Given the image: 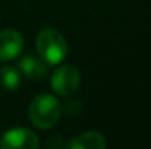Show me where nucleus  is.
<instances>
[{
  "label": "nucleus",
  "mask_w": 151,
  "mask_h": 149,
  "mask_svg": "<svg viewBox=\"0 0 151 149\" xmlns=\"http://www.w3.org/2000/svg\"><path fill=\"white\" fill-rule=\"evenodd\" d=\"M60 113H62L60 102L50 94L37 95L31 101L28 110V115L32 124L43 130L51 129L59 121Z\"/></svg>",
  "instance_id": "1"
},
{
  "label": "nucleus",
  "mask_w": 151,
  "mask_h": 149,
  "mask_svg": "<svg viewBox=\"0 0 151 149\" xmlns=\"http://www.w3.org/2000/svg\"><path fill=\"white\" fill-rule=\"evenodd\" d=\"M37 53L47 64H59L68 54V44L62 34L56 29H43L40 31L37 41Z\"/></svg>",
  "instance_id": "2"
},
{
  "label": "nucleus",
  "mask_w": 151,
  "mask_h": 149,
  "mask_svg": "<svg viewBox=\"0 0 151 149\" xmlns=\"http://www.w3.org/2000/svg\"><path fill=\"white\" fill-rule=\"evenodd\" d=\"M81 83V75L72 64H63L57 67L51 76V88L60 97H70L76 92Z\"/></svg>",
  "instance_id": "3"
},
{
  "label": "nucleus",
  "mask_w": 151,
  "mask_h": 149,
  "mask_svg": "<svg viewBox=\"0 0 151 149\" xmlns=\"http://www.w3.org/2000/svg\"><path fill=\"white\" fill-rule=\"evenodd\" d=\"M38 146H40L38 136L29 129H22V127L6 132L0 139L1 149H37Z\"/></svg>",
  "instance_id": "4"
},
{
  "label": "nucleus",
  "mask_w": 151,
  "mask_h": 149,
  "mask_svg": "<svg viewBox=\"0 0 151 149\" xmlns=\"http://www.w3.org/2000/svg\"><path fill=\"white\" fill-rule=\"evenodd\" d=\"M24 48V38L15 29H4L0 32V61L16 58Z\"/></svg>",
  "instance_id": "5"
},
{
  "label": "nucleus",
  "mask_w": 151,
  "mask_h": 149,
  "mask_svg": "<svg viewBox=\"0 0 151 149\" xmlns=\"http://www.w3.org/2000/svg\"><path fill=\"white\" fill-rule=\"evenodd\" d=\"M19 70L29 79H41L49 73V64L35 56L27 54L19 60Z\"/></svg>",
  "instance_id": "6"
},
{
  "label": "nucleus",
  "mask_w": 151,
  "mask_h": 149,
  "mask_svg": "<svg viewBox=\"0 0 151 149\" xmlns=\"http://www.w3.org/2000/svg\"><path fill=\"white\" fill-rule=\"evenodd\" d=\"M68 149H106L107 142L104 136L97 132H87L76 138H73L69 143H66Z\"/></svg>",
  "instance_id": "7"
},
{
  "label": "nucleus",
  "mask_w": 151,
  "mask_h": 149,
  "mask_svg": "<svg viewBox=\"0 0 151 149\" xmlns=\"http://www.w3.org/2000/svg\"><path fill=\"white\" fill-rule=\"evenodd\" d=\"M0 85L4 91H16L21 86V72L13 66H3L0 69Z\"/></svg>",
  "instance_id": "8"
}]
</instances>
